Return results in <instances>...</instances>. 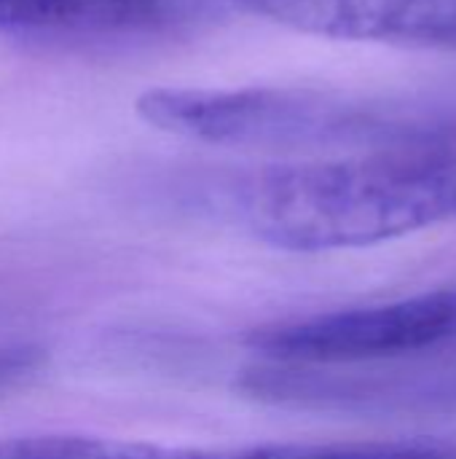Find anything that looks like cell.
Returning <instances> with one entry per match:
<instances>
[{"label":"cell","instance_id":"52a82bcc","mask_svg":"<svg viewBox=\"0 0 456 459\" xmlns=\"http://www.w3.org/2000/svg\"><path fill=\"white\" fill-rule=\"evenodd\" d=\"M81 436H22L0 438V459H78Z\"/></svg>","mask_w":456,"mask_h":459},{"label":"cell","instance_id":"277c9868","mask_svg":"<svg viewBox=\"0 0 456 459\" xmlns=\"http://www.w3.org/2000/svg\"><path fill=\"white\" fill-rule=\"evenodd\" d=\"M239 11L296 32L390 43L414 48H456V0H231Z\"/></svg>","mask_w":456,"mask_h":459},{"label":"cell","instance_id":"6da1fadb","mask_svg":"<svg viewBox=\"0 0 456 459\" xmlns=\"http://www.w3.org/2000/svg\"><path fill=\"white\" fill-rule=\"evenodd\" d=\"M242 226L293 253L382 245L456 218V132L253 172L234 196Z\"/></svg>","mask_w":456,"mask_h":459},{"label":"cell","instance_id":"5b68a950","mask_svg":"<svg viewBox=\"0 0 456 459\" xmlns=\"http://www.w3.org/2000/svg\"><path fill=\"white\" fill-rule=\"evenodd\" d=\"M164 13V0H0V30L108 35L156 27Z\"/></svg>","mask_w":456,"mask_h":459},{"label":"cell","instance_id":"3957f363","mask_svg":"<svg viewBox=\"0 0 456 459\" xmlns=\"http://www.w3.org/2000/svg\"><path fill=\"white\" fill-rule=\"evenodd\" d=\"M456 333V290H430L374 307L269 323L247 347L280 363L336 366L409 355Z\"/></svg>","mask_w":456,"mask_h":459},{"label":"cell","instance_id":"8992f818","mask_svg":"<svg viewBox=\"0 0 456 459\" xmlns=\"http://www.w3.org/2000/svg\"><path fill=\"white\" fill-rule=\"evenodd\" d=\"M156 459H456V455L406 444H261L239 449H167Z\"/></svg>","mask_w":456,"mask_h":459},{"label":"cell","instance_id":"7a4b0ae2","mask_svg":"<svg viewBox=\"0 0 456 459\" xmlns=\"http://www.w3.org/2000/svg\"><path fill=\"white\" fill-rule=\"evenodd\" d=\"M137 116L194 143L255 151L387 148L449 134L456 126L414 121L403 110L320 89H148Z\"/></svg>","mask_w":456,"mask_h":459}]
</instances>
